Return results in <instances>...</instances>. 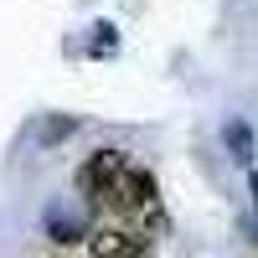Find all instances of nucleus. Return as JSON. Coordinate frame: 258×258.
<instances>
[{
	"mask_svg": "<svg viewBox=\"0 0 258 258\" xmlns=\"http://www.w3.org/2000/svg\"><path fill=\"white\" fill-rule=\"evenodd\" d=\"M78 191L98 222H140V227L160 222L155 170L140 165L129 150H93L78 165Z\"/></svg>",
	"mask_w": 258,
	"mask_h": 258,
	"instance_id": "1",
	"label": "nucleus"
},
{
	"mask_svg": "<svg viewBox=\"0 0 258 258\" xmlns=\"http://www.w3.org/2000/svg\"><path fill=\"white\" fill-rule=\"evenodd\" d=\"M88 258H150L155 253V227L140 222H93L88 232Z\"/></svg>",
	"mask_w": 258,
	"mask_h": 258,
	"instance_id": "2",
	"label": "nucleus"
},
{
	"mask_svg": "<svg viewBox=\"0 0 258 258\" xmlns=\"http://www.w3.org/2000/svg\"><path fill=\"white\" fill-rule=\"evenodd\" d=\"M88 232H93L88 212H78L73 202H57V207L47 212V238H52V243H88Z\"/></svg>",
	"mask_w": 258,
	"mask_h": 258,
	"instance_id": "3",
	"label": "nucleus"
},
{
	"mask_svg": "<svg viewBox=\"0 0 258 258\" xmlns=\"http://www.w3.org/2000/svg\"><path fill=\"white\" fill-rule=\"evenodd\" d=\"M222 145H227V155L238 160V165H248L253 160V124L248 119H227L222 124Z\"/></svg>",
	"mask_w": 258,
	"mask_h": 258,
	"instance_id": "4",
	"label": "nucleus"
},
{
	"mask_svg": "<svg viewBox=\"0 0 258 258\" xmlns=\"http://www.w3.org/2000/svg\"><path fill=\"white\" fill-rule=\"evenodd\" d=\"M78 135V119L73 114H52V119H41V129H36V145H62V140H73Z\"/></svg>",
	"mask_w": 258,
	"mask_h": 258,
	"instance_id": "5",
	"label": "nucleus"
},
{
	"mask_svg": "<svg viewBox=\"0 0 258 258\" xmlns=\"http://www.w3.org/2000/svg\"><path fill=\"white\" fill-rule=\"evenodd\" d=\"M248 191H253V207H258V170H253V181H248Z\"/></svg>",
	"mask_w": 258,
	"mask_h": 258,
	"instance_id": "6",
	"label": "nucleus"
}]
</instances>
